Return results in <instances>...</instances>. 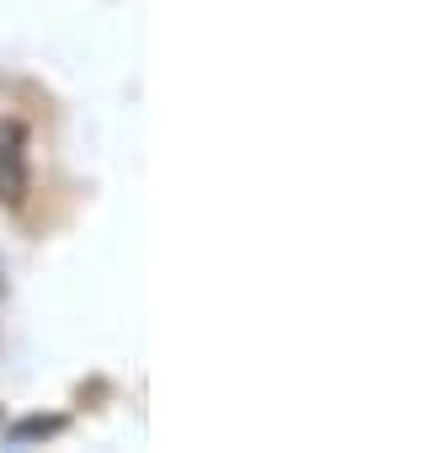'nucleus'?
I'll list each match as a JSON object with an SVG mask.
<instances>
[{
	"instance_id": "f257e3e1",
	"label": "nucleus",
	"mask_w": 437,
	"mask_h": 453,
	"mask_svg": "<svg viewBox=\"0 0 437 453\" xmlns=\"http://www.w3.org/2000/svg\"><path fill=\"white\" fill-rule=\"evenodd\" d=\"M33 187V171H27V128L22 123H0V203L17 208Z\"/></svg>"
},
{
	"instance_id": "f03ea898",
	"label": "nucleus",
	"mask_w": 437,
	"mask_h": 453,
	"mask_svg": "<svg viewBox=\"0 0 437 453\" xmlns=\"http://www.w3.org/2000/svg\"><path fill=\"white\" fill-rule=\"evenodd\" d=\"M65 426H70L65 416H22L6 437H12V442H38V437H59Z\"/></svg>"
},
{
	"instance_id": "7ed1b4c3",
	"label": "nucleus",
	"mask_w": 437,
	"mask_h": 453,
	"mask_svg": "<svg viewBox=\"0 0 437 453\" xmlns=\"http://www.w3.org/2000/svg\"><path fill=\"white\" fill-rule=\"evenodd\" d=\"M0 294H6V283H0Z\"/></svg>"
}]
</instances>
